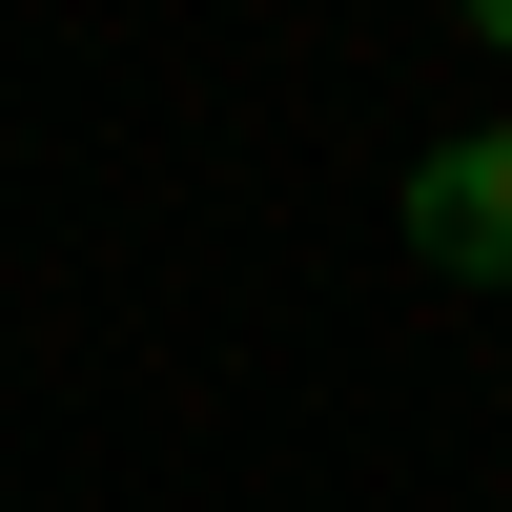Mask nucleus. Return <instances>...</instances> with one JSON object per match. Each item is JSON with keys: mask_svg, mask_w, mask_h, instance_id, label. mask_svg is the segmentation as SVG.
<instances>
[{"mask_svg": "<svg viewBox=\"0 0 512 512\" xmlns=\"http://www.w3.org/2000/svg\"><path fill=\"white\" fill-rule=\"evenodd\" d=\"M410 246H431L451 287H512V123H472V144L410 164Z\"/></svg>", "mask_w": 512, "mask_h": 512, "instance_id": "1", "label": "nucleus"}]
</instances>
